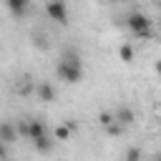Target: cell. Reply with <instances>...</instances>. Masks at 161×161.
I'll list each match as a JSON object with an SVG mask.
<instances>
[{
	"instance_id": "6da1fadb",
	"label": "cell",
	"mask_w": 161,
	"mask_h": 161,
	"mask_svg": "<svg viewBox=\"0 0 161 161\" xmlns=\"http://www.w3.org/2000/svg\"><path fill=\"white\" fill-rule=\"evenodd\" d=\"M55 73H58V78H60L63 83H68V86L80 83V80H83V63H80V55H78L75 50H65L63 58H60V63H58V68H55Z\"/></svg>"
},
{
	"instance_id": "7a4b0ae2",
	"label": "cell",
	"mask_w": 161,
	"mask_h": 161,
	"mask_svg": "<svg viewBox=\"0 0 161 161\" xmlns=\"http://www.w3.org/2000/svg\"><path fill=\"white\" fill-rule=\"evenodd\" d=\"M126 25H128V30H131L136 38H141V40L153 38V30H151L153 20H151L146 13H131V15L126 18Z\"/></svg>"
},
{
	"instance_id": "3957f363",
	"label": "cell",
	"mask_w": 161,
	"mask_h": 161,
	"mask_svg": "<svg viewBox=\"0 0 161 161\" xmlns=\"http://www.w3.org/2000/svg\"><path fill=\"white\" fill-rule=\"evenodd\" d=\"M45 13L53 23H60V25H68V5L65 0H48L45 3Z\"/></svg>"
},
{
	"instance_id": "277c9868",
	"label": "cell",
	"mask_w": 161,
	"mask_h": 161,
	"mask_svg": "<svg viewBox=\"0 0 161 161\" xmlns=\"http://www.w3.org/2000/svg\"><path fill=\"white\" fill-rule=\"evenodd\" d=\"M113 118H116V123L123 128V126H131V123L136 121V113H133L128 106H118V108L113 111Z\"/></svg>"
},
{
	"instance_id": "5b68a950",
	"label": "cell",
	"mask_w": 161,
	"mask_h": 161,
	"mask_svg": "<svg viewBox=\"0 0 161 161\" xmlns=\"http://www.w3.org/2000/svg\"><path fill=\"white\" fill-rule=\"evenodd\" d=\"M35 96H38L43 103H53V101H55V88H53L48 80H40V83L35 86Z\"/></svg>"
},
{
	"instance_id": "8992f818",
	"label": "cell",
	"mask_w": 161,
	"mask_h": 161,
	"mask_svg": "<svg viewBox=\"0 0 161 161\" xmlns=\"http://www.w3.org/2000/svg\"><path fill=\"white\" fill-rule=\"evenodd\" d=\"M0 141L5 146H10L13 141H18V133H15V126L10 121H0Z\"/></svg>"
},
{
	"instance_id": "52a82bcc",
	"label": "cell",
	"mask_w": 161,
	"mask_h": 161,
	"mask_svg": "<svg viewBox=\"0 0 161 161\" xmlns=\"http://www.w3.org/2000/svg\"><path fill=\"white\" fill-rule=\"evenodd\" d=\"M45 133H48V128H45L43 121H28V141H35Z\"/></svg>"
},
{
	"instance_id": "ba28073f",
	"label": "cell",
	"mask_w": 161,
	"mask_h": 161,
	"mask_svg": "<svg viewBox=\"0 0 161 161\" xmlns=\"http://www.w3.org/2000/svg\"><path fill=\"white\" fill-rule=\"evenodd\" d=\"M53 143H55V141H53V136H50V133H45V136H40V138H35V141H33V146H35V151H38V153H50Z\"/></svg>"
},
{
	"instance_id": "9c48e42d",
	"label": "cell",
	"mask_w": 161,
	"mask_h": 161,
	"mask_svg": "<svg viewBox=\"0 0 161 161\" xmlns=\"http://www.w3.org/2000/svg\"><path fill=\"white\" fill-rule=\"evenodd\" d=\"M5 5H8V10H10L13 15H23V13L28 10L30 0H5Z\"/></svg>"
},
{
	"instance_id": "30bf717a",
	"label": "cell",
	"mask_w": 161,
	"mask_h": 161,
	"mask_svg": "<svg viewBox=\"0 0 161 161\" xmlns=\"http://www.w3.org/2000/svg\"><path fill=\"white\" fill-rule=\"evenodd\" d=\"M68 138H70V131H68V126H65V123L55 126V131H53V141H68Z\"/></svg>"
},
{
	"instance_id": "8fae6325",
	"label": "cell",
	"mask_w": 161,
	"mask_h": 161,
	"mask_svg": "<svg viewBox=\"0 0 161 161\" xmlns=\"http://www.w3.org/2000/svg\"><path fill=\"white\" fill-rule=\"evenodd\" d=\"M118 58H121L123 63H131V60H133V48H131L128 43H123V45L118 48Z\"/></svg>"
},
{
	"instance_id": "7c38bea8",
	"label": "cell",
	"mask_w": 161,
	"mask_h": 161,
	"mask_svg": "<svg viewBox=\"0 0 161 161\" xmlns=\"http://www.w3.org/2000/svg\"><path fill=\"white\" fill-rule=\"evenodd\" d=\"M98 121H101V126H106V128H108L111 123H116V118H113L111 111H101V113H98Z\"/></svg>"
},
{
	"instance_id": "4fadbf2b",
	"label": "cell",
	"mask_w": 161,
	"mask_h": 161,
	"mask_svg": "<svg viewBox=\"0 0 161 161\" xmlns=\"http://www.w3.org/2000/svg\"><path fill=\"white\" fill-rule=\"evenodd\" d=\"M15 91H18V93H23V96H28V93L33 91V86H30V80H20V83L15 86Z\"/></svg>"
},
{
	"instance_id": "5bb4252c",
	"label": "cell",
	"mask_w": 161,
	"mask_h": 161,
	"mask_svg": "<svg viewBox=\"0 0 161 161\" xmlns=\"http://www.w3.org/2000/svg\"><path fill=\"white\" fill-rule=\"evenodd\" d=\"M15 133H18L20 138H28V121H20V123L15 126Z\"/></svg>"
},
{
	"instance_id": "9a60e30c",
	"label": "cell",
	"mask_w": 161,
	"mask_h": 161,
	"mask_svg": "<svg viewBox=\"0 0 161 161\" xmlns=\"http://www.w3.org/2000/svg\"><path fill=\"white\" fill-rule=\"evenodd\" d=\"M126 161H141V148H128Z\"/></svg>"
},
{
	"instance_id": "2e32d148",
	"label": "cell",
	"mask_w": 161,
	"mask_h": 161,
	"mask_svg": "<svg viewBox=\"0 0 161 161\" xmlns=\"http://www.w3.org/2000/svg\"><path fill=\"white\" fill-rule=\"evenodd\" d=\"M63 123L68 126V131H70V133H73V131H78V123H75L73 118H68V121H63Z\"/></svg>"
},
{
	"instance_id": "e0dca14e",
	"label": "cell",
	"mask_w": 161,
	"mask_h": 161,
	"mask_svg": "<svg viewBox=\"0 0 161 161\" xmlns=\"http://www.w3.org/2000/svg\"><path fill=\"white\" fill-rule=\"evenodd\" d=\"M5 158H8V146L0 141V161H5Z\"/></svg>"
},
{
	"instance_id": "ac0fdd59",
	"label": "cell",
	"mask_w": 161,
	"mask_h": 161,
	"mask_svg": "<svg viewBox=\"0 0 161 161\" xmlns=\"http://www.w3.org/2000/svg\"><path fill=\"white\" fill-rule=\"evenodd\" d=\"M113 3H128V0H113Z\"/></svg>"
},
{
	"instance_id": "d6986e66",
	"label": "cell",
	"mask_w": 161,
	"mask_h": 161,
	"mask_svg": "<svg viewBox=\"0 0 161 161\" xmlns=\"http://www.w3.org/2000/svg\"><path fill=\"white\" fill-rule=\"evenodd\" d=\"M106 3H113V0H106Z\"/></svg>"
},
{
	"instance_id": "ffe728a7",
	"label": "cell",
	"mask_w": 161,
	"mask_h": 161,
	"mask_svg": "<svg viewBox=\"0 0 161 161\" xmlns=\"http://www.w3.org/2000/svg\"><path fill=\"white\" fill-rule=\"evenodd\" d=\"M153 161H156V158H153Z\"/></svg>"
}]
</instances>
